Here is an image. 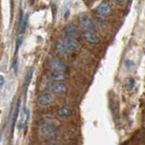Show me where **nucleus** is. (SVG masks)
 <instances>
[{
	"label": "nucleus",
	"mask_w": 145,
	"mask_h": 145,
	"mask_svg": "<svg viewBox=\"0 0 145 145\" xmlns=\"http://www.w3.org/2000/svg\"><path fill=\"white\" fill-rule=\"evenodd\" d=\"M57 122L54 120H43L39 125V134L43 139H49L56 134Z\"/></svg>",
	"instance_id": "obj_1"
},
{
	"label": "nucleus",
	"mask_w": 145,
	"mask_h": 145,
	"mask_svg": "<svg viewBox=\"0 0 145 145\" xmlns=\"http://www.w3.org/2000/svg\"><path fill=\"white\" fill-rule=\"evenodd\" d=\"M63 43L65 44V46L71 53H75L79 49V44L74 37H69V36H63Z\"/></svg>",
	"instance_id": "obj_2"
},
{
	"label": "nucleus",
	"mask_w": 145,
	"mask_h": 145,
	"mask_svg": "<svg viewBox=\"0 0 145 145\" xmlns=\"http://www.w3.org/2000/svg\"><path fill=\"white\" fill-rule=\"evenodd\" d=\"M80 24L81 25L84 27L86 30H91V31H94L96 29V25L93 22V20L88 16H82L79 18Z\"/></svg>",
	"instance_id": "obj_3"
},
{
	"label": "nucleus",
	"mask_w": 145,
	"mask_h": 145,
	"mask_svg": "<svg viewBox=\"0 0 145 145\" xmlns=\"http://www.w3.org/2000/svg\"><path fill=\"white\" fill-rule=\"evenodd\" d=\"M82 36H83V38L84 39V41H86V42L89 43V44H96L99 42V37L93 31L85 30V31L83 32Z\"/></svg>",
	"instance_id": "obj_4"
},
{
	"label": "nucleus",
	"mask_w": 145,
	"mask_h": 145,
	"mask_svg": "<svg viewBox=\"0 0 145 145\" xmlns=\"http://www.w3.org/2000/svg\"><path fill=\"white\" fill-rule=\"evenodd\" d=\"M53 102V95L51 93H44L40 94L37 98V103L41 106L48 105Z\"/></svg>",
	"instance_id": "obj_5"
},
{
	"label": "nucleus",
	"mask_w": 145,
	"mask_h": 145,
	"mask_svg": "<svg viewBox=\"0 0 145 145\" xmlns=\"http://www.w3.org/2000/svg\"><path fill=\"white\" fill-rule=\"evenodd\" d=\"M49 92L53 93H63L66 92V86L61 82H56L49 86Z\"/></svg>",
	"instance_id": "obj_6"
},
{
	"label": "nucleus",
	"mask_w": 145,
	"mask_h": 145,
	"mask_svg": "<svg viewBox=\"0 0 145 145\" xmlns=\"http://www.w3.org/2000/svg\"><path fill=\"white\" fill-rule=\"evenodd\" d=\"M49 67H50V69H52L53 71L63 72L66 69V65L62 61L58 60V59H52V60L49 62Z\"/></svg>",
	"instance_id": "obj_7"
},
{
	"label": "nucleus",
	"mask_w": 145,
	"mask_h": 145,
	"mask_svg": "<svg viewBox=\"0 0 145 145\" xmlns=\"http://www.w3.org/2000/svg\"><path fill=\"white\" fill-rule=\"evenodd\" d=\"M56 49L57 53L60 54L61 56H63V57H68L72 54L69 51V50H68V48L65 46V44L63 43L62 40L58 41V42L56 43Z\"/></svg>",
	"instance_id": "obj_8"
},
{
	"label": "nucleus",
	"mask_w": 145,
	"mask_h": 145,
	"mask_svg": "<svg viewBox=\"0 0 145 145\" xmlns=\"http://www.w3.org/2000/svg\"><path fill=\"white\" fill-rule=\"evenodd\" d=\"M19 107H20V100H17L15 105L13 107V112H12V117H11V131H13L14 127L17 120L18 112H19Z\"/></svg>",
	"instance_id": "obj_9"
},
{
	"label": "nucleus",
	"mask_w": 145,
	"mask_h": 145,
	"mask_svg": "<svg viewBox=\"0 0 145 145\" xmlns=\"http://www.w3.org/2000/svg\"><path fill=\"white\" fill-rule=\"evenodd\" d=\"M96 11L100 16H108L110 15L112 12V8L106 3L100 4L96 8Z\"/></svg>",
	"instance_id": "obj_10"
},
{
	"label": "nucleus",
	"mask_w": 145,
	"mask_h": 145,
	"mask_svg": "<svg viewBox=\"0 0 145 145\" xmlns=\"http://www.w3.org/2000/svg\"><path fill=\"white\" fill-rule=\"evenodd\" d=\"M49 80L54 82H61L65 79V74L61 71H53L48 76Z\"/></svg>",
	"instance_id": "obj_11"
},
{
	"label": "nucleus",
	"mask_w": 145,
	"mask_h": 145,
	"mask_svg": "<svg viewBox=\"0 0 145 145\" xmlns=\"http://www.w3.org/2000/svg\"><path fill=\"white\" fill-rule=\"evenodd\" d=\"M63 35L65 36H69V37H74L75 38L78 33H77V29L75 28L74 25H68L63 30Z\"/></svg>",
	"instance_id": "obj_12"
},
{
	"label": "nucleus",
	"mask_w": 145,
	"mask_h": 145,
	"mask_svg": "<svg viewBox=\"0 0 145 145\" xmlns=\"http://www.w3.org/2000/svg\"><path fill=\"white\" fill-rule=\"evenodd\" d=\"M26 26H27V15H24L23 11H21L20 17H19V27L22 33H24L25 31Z\"/></svg>",
	"instance_id": "obj_13"
},
{
	"label": "nucleus",
	"mask_w": 145,
	"mask_h": 145,
	"mask_svg": "<svg viewBox=\"0 0 145 145\" xmlns=\"http://www.w3.org/2000/svg\"><path fill=\"white\" fill-rule=\"evenodd\" d=\"M72 114V111L69 107L67 106H63L58 110V115L61 117H67Z\"/></svg>",
	"instance_id": "obj_14"
},
{
	"label": "nucleus",
	"mask_w": 145,
	"mask_h": 145,
	"mask_svg": "<svg viewBox=\"0 0 145 145\" xmlns=\"http://www.w3.org/2000/svg\"><path fill=\"white\" fill-rule=\"evenodd\" d=\"M33 74H34V67H30L29 69L27 70L25 77V86L29 85L31 79H32V76H33Z\"/></svg>",
	"instance_id": "obj_15"
},
{
	"label": "nucleus",
	"mask_w": 145,
	"mask_h": 145,
	"mask_svg": "<svg viewBox=\"0 0 145 145\" xmlns=\"http://www.w3.org/2000/svg\"><path fill=\"white\" fill-rule=\"evenodd\" d=\"M134 85H135V80H134V78H133V77H131V78L128 79V82H127V86H126L127 91H129V92L131 91L133 89Z\"/></svg>",
	"instance_id": "obj_16"
},
{
	"label": "nucleus",
	"mask_w": 145,
	"mask_h": 145,
	"mask_svg": "<svg viewBox=\"0 0 145 145\" xmlns=\"http://www.w3.org/2000/svg\"><path fill=\"white\" fill-rule=\"evenodd\" d=\"M22 44H23V35H18L17 38L16 40V53L18 52V50H19Z\"/></svg>",
	"instance_id": "obj_17"
},
{
	"label": "nucleus",
	"mask_w": 145,
	"mask_h": 145,
	"mask_svg": "<svg viewBox=\"0 0 145 145\" xmlns=\"http://www.w3.org/2000/svg\"><path fill=\"white\" fill-rule=\"evenodd\" d=\"M13 71H14V72L16 74H17V72H18V62H17V59H16L15 61H14V63H13Z\"/></svg>",
	"instance_id": "obj_18"
},
{
	"label": "nucleus",
	"mask_w": 145,
	"mask_h": 145,
	"mask_svg": "<svg viewBox=\"0 0 145 145\" xmlns=\"http://www.w3.org/2000/svg\"><path fill=\"white\" fill-rule=\"evenodd\" d=\"M124 65L128 68V69H131V68L133 67V62L131 60H126L124 62Z\"/></svg>",
	"instance_id": "obj_19"
},
{
	"label": "nucleus",
	"mask_w": 145,
	"mask_h": 145,
	"mask_svg": "<svg viewBox=\"0 0 145 145\" xmlns=\"http://www.w3.org/2000/svg\"><path fill=\"white\" fill-rule=\"evenodd\" d=\"M4 84H5V77L4 75H0V87H1V89L3 88Z\"/></svg>",
	"instance_id": "obj_20"
},
{
	"label": "nucleus",
	"mask_w": 145,
	"mask_h": 145,
	"mask_svg": "<svg viewBox=\"0 0 145 145\" xmlns=\"http://www.w3.org/2000/svg\"><path fill=\"white\" fill-rule=\"evenodd\" d=\"M69 15H70V12H69V10H67L66 13H65V19H66V18H68Z\"/></svg>",
	"instance_id": "obj_21"
},
{
	"label": "nucleus",
	"mask_w": 145,
	"mask_h": 145,
	"mask_svg": "<svg viewBox=\"0 0 145 145\" xmlns=\"http://www.w3.org/2000/svg\"><path fill=\"white\" fill-rule=\"evenodd\" d=\"M115 1H119V2H121V1H123V0H115Z\"/></svg>",
	"instance_id": "obj_22"
}]
</instances>
